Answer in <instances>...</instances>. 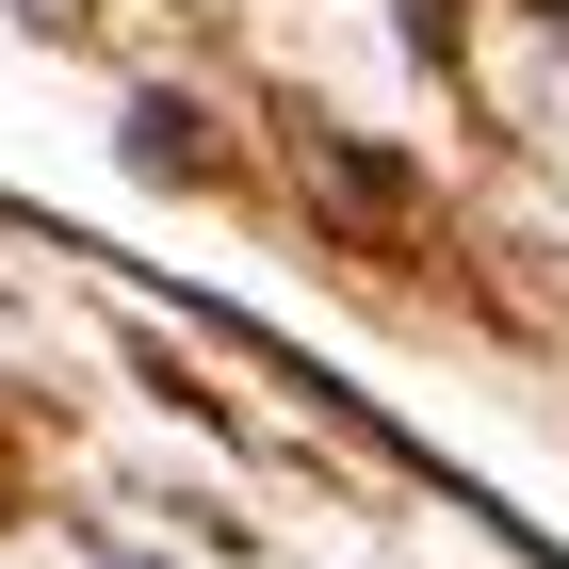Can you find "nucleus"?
<instances>
[{"instance_id": "f257e3e1", "label": "nucleus", "mask_w": 569, "mask_h": 569, "mask_svg": "<svg viewBox=\"0 0 569 569\" xmlns=\"http://www.w3.org/2000/svg\"><path fill=\"white\" fill-rule=\"evenodd\" d=\"M131 147H147V179H212V147H196L179 98H131Z\"/></svg>"}, {"instance_id": "f03ea898", "label": "nucleus", "mask_w": 569, "mask_h": 569, "mask_svg": "<svg viewBox=\"0 0 569 569\" xmlns=\"http://www.w3.org/2000/svg\"><path fill=\"white\" fill-rule=\"evenodd\" d=\"M98 569H147V553H98Z\"/></svg>"}]
</instances>
